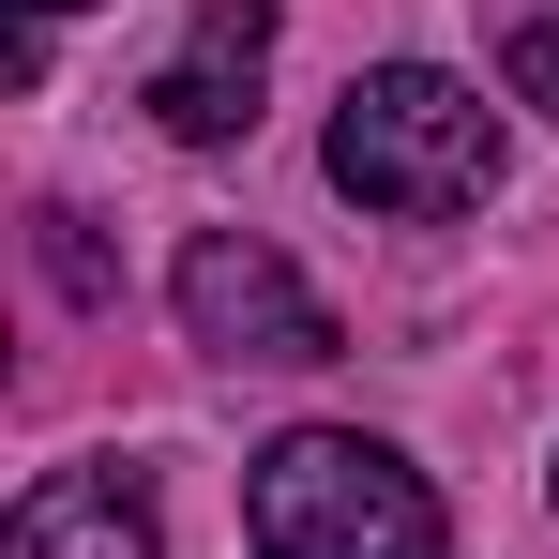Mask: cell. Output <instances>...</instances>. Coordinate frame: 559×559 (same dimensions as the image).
Wrapping results in <instances>:
<instances>
[{
  "label": "cell",
  "instance_id": "obj_1",
  "mask_svg": "<svg viewBox=\"0 0 559 559\" xmlns=\"http://www.w3.org/2000/svg\"><path fill=\"white\" fill-rule=\"evenodd\" d=\"M484 182H499V106L468 76H439V61L348 76V106H333V197H364L393 227H454V212H484Z\"/></svg>",
  "mask_w": 559,
  "mask_h": 559
},
{
  "label": "cell",
  "instance_id": "obj_5",
  "mask_svg": "<svg viewBox=\"0 0 559 559\" xmlns=\"http://www.w3.org/2000/svg\"><path fill=\"white\" fill-rule=\"evenodd\" d=\"M0 559H167V545H152V499H136L121 468H46V484L15 499Z\"/></svg>",
  "mask_w": 559,
  "mask_h": 559
},
{
  "label": "cell",
  "instance_id": "obj_8",
  "mask_svg": "<svg viewBox=\"0 0 559 559\" xmlns=\"http://www.w3.org/2000/svg\"><path fill=\"white\" fill-rule=\"evenodd\" d=\"M31 15H61V0H31Z\"/></svg>",
  "mask_w": 559,
  "mask_h": 559
},
{
  "label": "cell",
  "instance_id": "obj_7",
  "mask_svg": "<svg viewBox=\"0 0 559 559\" xmlns=\"http://www.w3.org/2000/svg\"><path fill=\"white\" fill-rule=\"evenodd\" d=\"M499 76H514V106H545V121H559V15H530V31L499 46Z\"/></svg>",
  "mask_w": 559,
  "mask_h": 559
},
{
  "label": "cell",
  "instance_id": "obj_4",
  "mask_svg": "<svg viewBox=\"0 0 559 559\" xmlns=\"http://www.w3.org/2000/svg\"><path fill=\"white\" fill-rule=\"evenodd\" d=\"M258 76H273V0H197V31L152 61V121L182 152H227L258 121Z\"/></svg>",
  "mask_w": 559,
  "mask_h": 559
},
{
  "label": "cell",
  "instance_id": "obj_2",
  "mask_svg": "<svg viewBox=\"0 0 559 559\" xmlns=\"http://www.w3.org/2000/svg\"><path fill=\"white\" fill-rule=\"evenodd\" d=\"M242 530H258V559H439L454 545L439 530V484L393 439H348V424L273 439L258 484H242Z\"/></svg>",
  "mask_w": 559,
  "mask_h": 559
},
{
  "label": "cell",
  "instance_id": "obj_3",
  "mask_svg": "<svg viewBox=\"0 0 559 559\" xmlns=\"http://www.w3.org/2000/svg\"><path fill=\"white\" fill-rule=\"evenodd\" d=\"M167 302H182V333L212 348V364H333V302H318V287L287 273L273 242H242V227L182 242Z\"/></svg>",
  "mask_w": 559,
  "mask_h": 559
},
{
  "label": "cell",
  "instance_id": "obj_6",
  "mask_svg": "<svg viewBox=\"0 0 559 559\" xmlns=\"http://www.w3.org/2000/svg\"><path fill=\"white\" fill-rule=\"evenodd\" d=\"M31 242H46V287H61V302H106V258H92L76 212H31Z\"/></svg>",
  "mask_w": 559,
  "mask_h": 559
}]
</instances>
